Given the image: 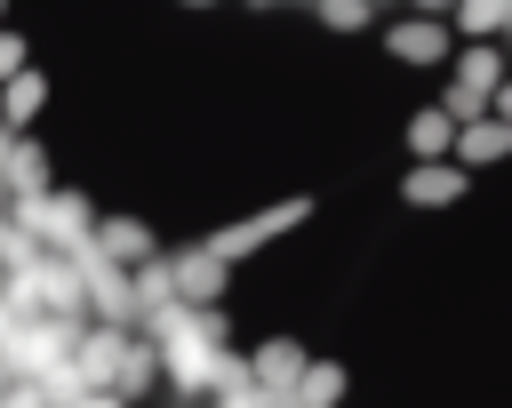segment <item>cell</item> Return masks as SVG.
I'll return each mask as SVG.
<instances>
[{
    "instance_id": "cell-1",
    "label": "cell",
    "mask_w": 512,
    "mask_h": 408,
    "mask_svg": "<svg viewBox=\"0 0 512 408\" xmlns=\"http://www.w3.org/2000/svg\"><path fill=\"white\" fill-rule=\"evenodd\" d=\"M456 192H464L456 168H416V184H408V200H456Z\"/></svg>"
},
{
    "instance_id": "cell-2",
    "label": "cell",
    "mask_w": 512,
    "mask_h": 408,
    "mask_svg": "<svg viewBox=\"0 0 512 408\" xmlns=\"http://www.w3.org/2000/svg\"><path fill=\"white\" fill-rule=\"evenodd\" d=\"M144 248H152V232H144V224H120V216L104 224V256H128V264H136Z\"/></svg>"
}]
</instances>
